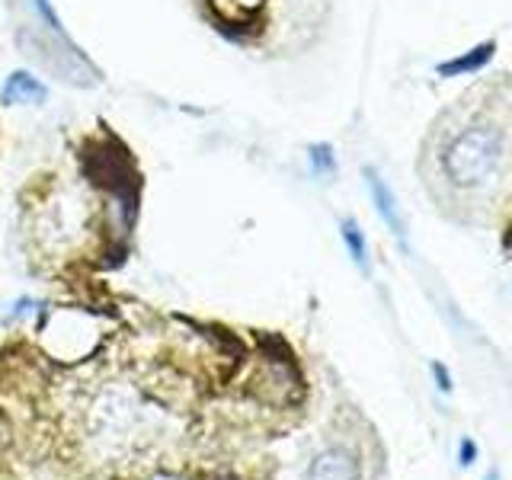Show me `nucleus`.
Segmentation results:
<instances>
[{
    "mask_svg": "<svg viewBox=\"0 0 512 480\" xmlns=\"http://www.w3.org/2000/svg\"><path fill=\"white\" fill-rule=\"evenodd\" d=\"M340 234H343V244L349 250V256L356 260L359 269H368V244H365V234L362 228L352 218H343L340 221Z\"/></svg>",
    "mask_w": 512,
    "mask_h": 480,
    "instance_id": "obj_7",
    "label": "nucleus"
},
{
    "mask_svg": "<svg viewBox=\"0 0 512 480\" xmlns=\"http://www.w3.org/2000/svg\"><path fill=\"white\" fill-rule=\"evenodd\" d=\"M416 176L455 221L503 205L512 192V71L477 77L426 125Z\"/></svg>",
    "mask_w": 512,
    "mask_h": 480,
    "instance_id": "obj_1",
    "label": "nucleus"
},
{
    "mask_svg": "<svg viewBox=\"0 0 512 480\" xmlns=\"http://www.w3.org/2000/svg\"><path fill=\"white\" fill-rule=\"evenodd\" d=\"M487 480H500V474H496V471H493V474H490Z\"/></svg>",
    "mask_w": 512,
    "mask_h": 480,
    "instance_id": "obj_11",
    "label": "nucleus"
},
{
    "mask_svg": "<svg viewBox=\"0 0 512 480\" xmlns=\"http://www.w3.org/2000/svg\"><path fill=\"white\" fill-rule=\"evenodd\" d=\"M365 183H368V192H372V202H375V212L381 215V221L388 224V228L397 234V237H404V215H400V205L394 199V192L391 186L384 183V176L375 170V167H365Z\"/></svg>",
    "mask_w": 512,
    "mask_h": 480,
    "instance_id": "obj_3",
    "label": "nucleus"
},
{
    "mask_svg": "<svg viewBox=\"0 0 512 480\" xmlns=\"http://www.w3.org/2000/svg\"><path fill=\"white\" fill-rule=\"evenodd\" d=\"M308 160L317 176H336V157L330 144H311L308 148Z\"/></svg>",
    "mask_w": 512,
    "mask_h": 480,
    "instance_id": "obj_8",
    "label": "nucleus"
},
{
    "mask_svg": "<svg viewBox=\"0 0 512 480\" xmlns=\"http://www.w3.org/2000/svg\"><path fill=\"white\" fill-rule=\"evenodd\" d=\"M29 7H32V13H36V20L42 23V29L48 32V39H52L58 48H64V52H80V45L71 39V32L64 29L52 0H29Z\"/></svg>",
    "mask_w": 512,
    "mask_h": 480,
    "instance_id": "obj_6",
    "label": "nucleus"
},
{
    "mask_svg": "<svg viewBox=\"0 0 512 480\" xmlns=\"http://www.w3.org/2000/svg\"><path fill=\"white\" fill-rule=\"evenodd\" d=\"M304 480H359V461L346 448H327L311 461Z\"/></svg>",
    "mask_w": 512,
    "mask_h": 480,
    "instance_id": "obj_2",
    "label": "nucleus"
},
{
    "mask_svg": "<svg viewBox=\"0 0 512 480\" xmlns=\"http://www.w3.org/2000/svg\"><path fill=\"white\" fill-rule=\"evenodd\" d=\"M493 55H496V39H487V42L474 45L471 52H464V55H455V58L442 61L439 68H436V74L445 77V80H448V77H477V74L490 64Z\"/></svg>",
    "mask_w": 512,
    "mask_h": 480,
    "instance_id": "obj_4",
    "label": "nucleus"
},
{
    "mask_svg": "<svg viewBox=\"0 0 512 480\" xmlns=\"http://www.w3.org/2000/svg\"><path fill=\"white\" fill-rule=\"evenodd\" d=\"M45 84L29 71H13L4 84V103L10 106H42L45 103Z\"/></svg>",
    "mask_w": 512,
    "mask_h": 480,
    "instance_id": "obj_5",
    "label": "nucleus"
},
{
    "mask_svg": "<svg viewBox=\"0 0 512 480\" xmlns=\"http://www.w3.org/2000/svg\"><path fill=\"white\" fill-rule=\"evenodd\" d=\"M474 455H477L474 442H471V439H464V442H461V464H471V461H474Z\"/></svg>",
    "mask_w": 512,
    "mask_h": 480,
    "instance_id": "obj_10",
    "label": "nucleus"
},
{
    "mask_svg": "<svg viewBox=\"0 0 512 480\" xmlns=\"http://www.w3.org/2000/svg\"><path fill=\"white\" fill-rule=\"evenodd\" d=\"M432 375L439 378V388H442V391H452V378H448V372H445L442 365H432Z\"/></svg>",
    "mask_w": 512,
    "mask_h": 480,
    "instance_id": "obj_9",
    "label": "nucleus"
}]
</instances>
